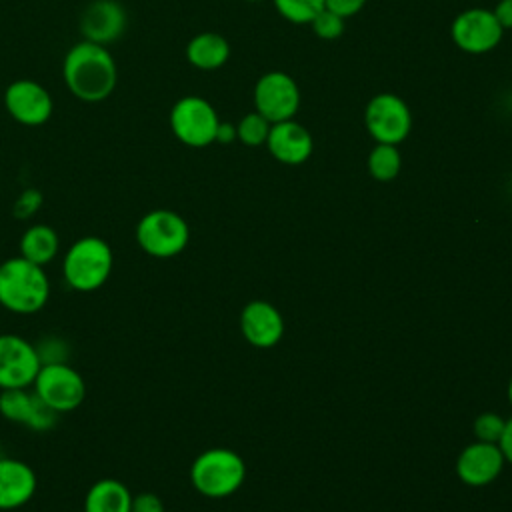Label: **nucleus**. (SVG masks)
Instances as JSON below:
<instances>
[{"label": "nucleus", "mask_w": 512, "mask_h": 512, "mask_svg": "<svg viewBox=\"0 0 512 512\" xmlns=\"http://www.w3.org/2000/svg\"><path fill=\"white\" fill-rule=\"evenodd\" d=\"M62 74L68 90L82 102L106 100L118 80L112 54L102 44L88 40L74 44L66 52Z\"/></svg>", "instance_id": "f257e3e1"}, {"label": "nucleus", "mask_w": 512, "mask_h": 512, "mask_svg": "<svg viewBox=\"0 0 512 512\" xmlns=\"http://www.w3.org/2000/svg\"><path fill=\"white\" fill-rule=\"evenodd\" d=\"M48 296L50 280L44 266L22 256L0 264V306L14 314H34L46 306Z\"/></svg>", "instance_id": "f03ea898"}, {"label": "nucleus", "mask_w": 512, "mask_h": 512, "mask_svg": "<svg viewBox=\"0 0 512 512\" xmlns=\"http://www.w3.org/2000/svg\"><path fill=\"white\" fill-rule=\"evenodd\" d=\"M114 254L106 240L98 236H82L70 244L64 254L62 274L70 288L92 292L106 284L112 274Z\"/></svg>", "instance_id": "7ed1b4c3"}, {"label": "nucleus", "mask_w": 512, "mask_h": 512, "mask_svg": "<svg viewBox=\"0 0 512 512\" xmlns=\"http://www.w3.org/2000/svg\"><path fill=\"white\" fill-rule=\"evenodd\" d=\"M246 476L244 460L228 448L204 450L190 466L192 486L208 498H226L234 494Z\"/></svg>", "instance_id": "20e7f679"}, {"label": "nucleus", "mask_w": 512, "mask_h": 512, "mask_svg": "<svg viewBox=\"0 0 512 512\" xmlns=\"http://www.w3.org/2000/svg\"><path fill=\"white\" fill-rule=\"evenodd\" d=\"M190 240L186 220L172 210L158 208L146 212L136 224V242L142 252L154 258H172L180 254Z\"/></svg>", "instance_id": "39448f33"}, {"label": "nucleus", "mask_w": 512, "mask_h": 512, "mask_svg": "<svg viewBox=\"0 0 512 512\" xmlns=\"http://www.w3.org/2000/svg\"><path fill=\"white\" fill-rule=\"evenodd\" d=\"M32 390L56 414H64L80 408V404L86 398L84 378L68 362L42 364L34 378Z\"/></svg>", "instance_id": "423d86ee"}, {"label": "nucleus", "mask_w": 512, "mask_h": 512, "mask_svg": "<svg viewBox=\"0 0 512 512\" xmlns=\"http://www.w3.org/2000/svg\"><path fill=\"white\" fill-rule=\"evenodd\" d=\"M218 124L216 110L200 96H184L170 110V128L174 136L192 148L212 144L216 140Z\"/></svg>", "instance_id": "0eeeda50"}, {"label": "nucleus", "mask_w": 512, "mask_h": 512, "mask_svg": "<svg viewBox=\"0 0 512 512\" xmlns=\"http://www.w3.org/2000/svg\"><path fill=\"white\" fill-rule=\"evenodd\" d=\"M370 136L380 144L402 142L412 128V114L408 104L396 94H376L364 112Z\"/></svg>", "instance_id": "6e6552de"}, {"label": "nucleus", "mask_w": 512, "mask_h": 512, "mask_svg": "<svg viewBox=\"0 0 512 512\" xmlns=\"http://www.w3.org/2000/svg\"><path fill=\"white\" fill-rule=\"evenodd\" d=\"M40 366L32 342L18 334H0V390L32 388Z\"/></svg>", "instance_id": "1a4fd4ad"}, {"label": "nucleus", "mask_w": 512, "mask_h": 512, "mask_svg": "<svg viewBox=\"0 0 512 512\" xmlns=\"http://www.w3.org/2000/svg\"><path fill=\"white\" fill-rule=\"evenodd\" d=\"M256 112L270 124L290 120L300 106V90L284 72H268L254 86Z\"/></svg>", "instance_id": "9d476101"}, {"label": "nucleus", "mask_w": 512, "mask_h": 512, "mask_svg": "<svg viewBox=\"0 0 512 512\" xmlns=\"http://www.w3.org/2000/svg\"><path fill=\"white\" fill-rule=\"evenodd\" d=\"M450 32L452 40L460 50L468 54H482L492 50L500 42L504 28L500 26L492 10L470 8L456 16Z\"/></svg>", "instance_id": "9b49d317"}, {"label": "nucleus", "mask_w": 512, "mask_h": 512, "mask_svg": "<svg viewBox=\"0 0 512 512\" xmlns=\"http://www.w3.org/2000/svg\"><path fill=\"white\" fill-rule=\"evenodd\" d=\"M0 414L8 422L22 424L34 432H46L54 428L58 414L44 404L34 390L8 388L0 390Z\"/></svg>", "instance_id": "f8f14e48"}, {"label": "nucleus", "mask_w": 512, "mask_h": 512, "mask_svg": "<svg viewBox=\"0 0 512 512\" xmlns=\"http://www.w3.org/2000/svg\"><path fill=\"white\" fill-rule=\"evenodd\" d=\"M4 104L8 114L26 126L44 124L52 114V98L48 90L28 78L16 80L6 88Z\"/></svg>", "instance_id": "ddd939ff"}, {"label": "nucleus", "mask_w": 512, "mask_h": 512, "mask_svg": "<svg viewBox=\"0 0 512 512\" xmlns=\"http://www.w3.org/2000/svg\"><path fill=\"white\" fill-rule=\"evenodd\" d=\"M504 462L506 460L498 444L476 440L456 458V474L468 486H486L500 476Z\"/></svg>", "instance_id": "4468645a"}, {"label": "nucleus", "mask_w": 512, "mask_h": 512, "mask_svg": "<svg viewBox=\"0 0 512 512\" xmlns=\"http://www.w3.org/2000/svg\"><path fill=\"white\" fill-rule=\"evenodd\" d=\"M126 28L124 8L116 0H92L80 16V32L84 40L108 44L122 36Z\"/></svg>", "instance_id": "2eb2a0df"}, {"label": "nucleus", "mask_w": 512, "mask_h": 512, "mask_svg": "<svg viewBox=\"0 0 512 512\" xmlns=\"http://www.w3.org/2000/svg\"><path fill=\"white\" fill-rule=\"evenodd\" d=\"M240 330L248 344L256 348H272L284 334V320L270 302L252 300L240 314Z\"/></svg>", "instance_id": "dca6fc26"}, {"label": "nucleus", "mask_w": 512, "mask_h": 512, "mask_svg": "<svg viewBox=\"0 0 512 512\" xmlns=\"http://www.w3.org/2000/svg\"><path fill=\"white\" fill-rule=\"evenodd\" d=\"M38 480L32 466L22 460L0 456V510H16L28 504Z\"/></svg>", "instance_id": "f3484780"}, {"label": "nucleus", "mask_w": 512, "mask_h": 512, "mask_svg": "<svg viewBox=\"0 0 512 512\" xmlns=\"http://www.w3.org/2000/svg\"><path fill=\"white\" fill-rule=\"evenodd\" d=\"M266 146L278 162L294 166V164H302L312 154V136L302 124L290 118V120L274 122L270 126Z\"/></svg>", "instance_id": "a211bd4d"}, {"label": "nucleus", "mask_w": 512, "mask_h": 512, "mask_svg": "<svg viewBox=\"0 0 512 512\" xmlns=\"http://www.w3.org/2000/svg\"><path fill=\"white\" fill-rule=\"evenodd\" d=\"M132 492L116 478L96 480L86 496L82 512H130Z\"/></svg>", "instance_id": "6ab92c4d"}, {"label": "nucleus", "mask_w": 512, "mask_h": 512, "mask_svg": "<svg viewBox=\"0 0 512 512\" xmlns=\"http://www.w3.org/2000/svg\"><path fill=\"white\" fill-rule=\"evenodd\" d=\"M230 54V46L224 36L216 32L196 34L186 46V58L192 66L200 70H216L220 68Z\"/></svg>", "instance_id": "aec40b11"}, {"label": "nucleus", "mask_w": 512, "mask_h": 512, "mask_svg": "<svg viewBox=\"0 0 512 512\" xmlns=\"http://www.w3.org/2000/svg\"><path fill=\"white\" fill-rule=\"evenodd\" d=\"M60 248L58 234L48 224H32L20 238V256L38 264H50Z\"/></svg>", "instance_id": "412c9836"}, {"label": "nucleus", "mask_w": 512, "mask_h": 512, "mask_svg": "<svg viewBox=\"0 0 512 512\" xmlns=\"http://www.w3.org/2000/svg\"><path fill=\"white\" fill-rule=\"evenodd\" d=\"M400 152L396 148V144H376L370 150L368 156V170L372 174V178L380 180V182H388L392 178L398 176L400 172Z\"/></svg>", "instance_id": "4be33fe9"}, {"label": "nucleus", "mask_w": 512, "mask_h": 512, "mask_svg": "<svg viewBox=\"0 0 512 512\" xmlns=\"http://www.w3.org/2000/svg\"><path fill=\"white\" fill-rule=\"evenodd\" d=\"M276 10L294 24H310L324 8V0H274Z\"/></svg>", "instance_id": "5701e85b"}, {"label": "nucleus", "mask_w": 512, "mask_h": 512, "mask_svg": "<svg viewBox=\"0 0 512 512\" xmlns=\"http://www.w3.org/2000/svg\"><path fill=\"white\" fill-rule=\"evenodd\" d=\"M270 122L258 114V112H250L246 114L238 126H236V138L246 144V146H260V144H266V138H268V132H270Z\"/></svg>", "instance_id": "b1692460"}, {"label": "nucleus", "mask_w": 512, "mask_h": 512, "mask_svg": "<svg viewBox=\"0 0 512 512\" xmlns=\"http://www.w3.org/2000/svg\"><path fill=\"white\" fill-rule=\"evenodd\" d=\"M504 424H506V420L502 416H498L496 412H484L474 422V436L480 442L498 444V440L504 432Z\"/></svg>", "instance_id": "393cba45"}, {"label": "nucleus", "mask_w": 512, "mask_h": 512, "mask_svg": "<svg viewBox=\"0 0 512 512\" xmlns=\"http://www.w3.org/2000/svg\"><path fill=\"white\" fill-rule=\"evenodd\" d=\"M310 24H312L316 36H320V38H324V40H334V38H338V36L342 34V30H344V18H340L338 14H334V12L326 10V8H322V10L314 16V20H312Z\"/></svg>", "instance_id": "a878e982"}, {"label": "nucleus", "mask_w": 512, "mask_h": 512, "mask_svg": "<svg viewBox=\"0 0 512 512\" xmlns=\"http://www.w3.org/2000/svg\"><path fill=\"white\" fill-rule=\"evenodd\" d=\"M34 346H36V352H38V358L42 364L66 362V358H68V344L58 336H44Z\"/></svg>", "instance_id": "bb28decb"}, {"label": "nucleus", "mask_w": 512, "mask_h": 512, "mask_svg": "<svg viewBox=\"0 0 512 512\" xmlns=\"http://www.w3.org/2000/svg\"><path fill=\"white\" fill-rule=\"evenodd\" d=\"M40 206H42V194H40V190L28 188V190H24V192L16 198V202H14V216L20 218V220H26V218L34 216V214L40 210Z\"/></svg>", "instance_id": "cd10ccee"}, {"label": "nucleus", "mask_w": 512, "mask_h": 512, "mask_svg": "<svg viewBox=\"0 0 512 512\" xmlns=\"http://www.w3.org/2000/svg\"><path fill=\"white\" fill-rule=\"evenodd\" d=\"M130 512H164V504L154 492H138L132 494Z\"/></svg>", "instance_id": "c85d7f7f"}, {"label": "nucleus", "mask_w": 512, "mask_h": 512, "mask_svg": "<svg viewBox=\"0 0 512 512\" xmlns=\"http://www.w3.org/2000/svg\"><path fill=\"white\" fill-rule=\"evenodd\" d=\"M366 0H324V8L338 14L340 18H348L354 16Z\"/></svg>", "instance_id": "c756f323"}, {"label": "nucleus", "mask_w": 512, "mask_h": 512, "mask_svg": "<svg viewBox=\"0 0 512 512\" xmlns=\"http://www.w3.org/2000/svg\"><path fill=\"white\" fill-rule=\"evenodd\" d=\"M492 12L502 28H512V0H500Z\"/></svg>", "instance_id": "7c9ffc66"}, {"label": "nucleus", "mask_w": 512, "mask_h": 512, "mask_svg": "<svg viewBox=\"0 0 512 512\" xmlns=\"http://www.w3.org/2000/svg\"><path fill=\"white\" fill-rule=\"evenodd\" d=\"M498 446H500V450L504 454V460L512 464V418L506 420L504 432H502V436L498 440Z\"/></svg>", "instance_id": "2f4dec72"}, {"label": "nucleus", "mask_w": 512, "mask_h": 512, "mask_svg": "<svg viewBox=\"0 0 512 512\" xmlns=\"http://www.w3.org/2000/svg\"><path fill=\"white\" fill-rule=\"evenodd\" d=\"M234 138H236V126H232L228 122H220L218 130H216V142L230 144Z\"/></svg>", "instance_id": "473e14b6"}, {"label": "nucleus", "mask_w": 512, "mask_h": 512, "mask_svg": "<svg viewBox=\"0 0 512 512\" xmlns=\"http://www.w3.org/2000/svg\"><path fill=\"white\" fill-rule=\"evenodd\" d=\"M508 400L512 404V378H510V384H508Z\"/></svg>", "instance_id": "72a5a7b5"}, {"label": "nucleus", "mask_w": 512, "mask_h": 512, "mask_svg": "<svg viewBox=\"0 0 512 512\" xmlns=\"http://www.w3.org/2000/svg\"><path fill=\"white\" fill-rule=\"evenodd\" d=\"M0 456H2V438H0Z\"/></svg>", "instance_id": "f704fd0d"}]
</instances>
